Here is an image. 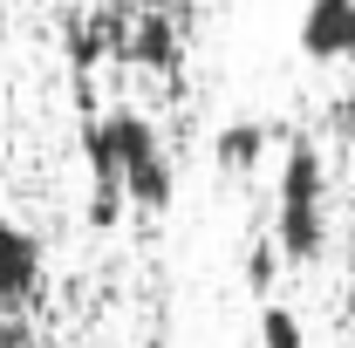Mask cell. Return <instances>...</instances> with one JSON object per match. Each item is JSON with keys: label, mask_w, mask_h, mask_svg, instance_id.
I'll return each mask as SVG.
<instances>
[{"label": "cell", "mask_w": 355, "mask_h": 348, "mask_svg": "<svg viewBox=\"0 0 355 348\" xmlns=\"http://www.w3.org/2000/svg\"><path fill=\"white\" fill-rule=\"evenodd\" d=\"M280 246H273V239H253V246H246V287H253V294H260V301H273V287H280Z\"/></svg>", "instance_id": "ba28073f"}, {"label": "cell", "mask_w": 355, "mask_h": 348, "mask_svg": "<svg viewBox=\"0 0 355 348\" xmlns=\"http://www.w3.org/2000/svg\"><path fill=\"white\" fill-rule=\"evenodd\" d=\"M273 246L287 266H314L328 253V157L314 137H287L280 191H273Z\"/></svg>", "instance_id": "6da1fadb"}, {"label": "cell", "mask_w": 355, "mask_h": 348, "mask_svg": "<svg viewBox=\"0 0 355 348\" xmlns=\"http://www.w3.org/2000/svg\"><path fill=\"white\" fill-rule=\"evenodd\" d=\"M116 62H130L144 76H178L184 69V21L178 14H130L123 42H116Z\"/></svg>", "instance_id": "3957f363"}, {"label": "cell", "mask_w": 355, "mask_h": 348, "mask_svg": "<svg viewBox=\"0 0 355 348\" xmlns=\"http://www.w3.org/2000/svg\"><path fill=\"white\" fill-rule=\"evenodd\" d=\"M260 348H308V328L287 301H260Z\"/></svg>", "instance_id": "52a82bcc"}, {"label": "cell", "mask_w": 355, "mask_h": 348, "mask_svg": "<svg viewBox=\"0 0 355 348\" xmlns=\"http://www.w3.org/2000/svg\"><path fill=\"white\" fill-rule=\"evenodd\" d=\"M335 130H355V82H349V96L335 103Z\"/></svg>", "instance_id": "9c48e42d"}, {"label": "cell", "mask_w": 355, "mask_h": 348, "mask_svg": "<svg viewBox=\"0 0 355 348\" xmlns=\"http://www.w3.org/2000/svg\"><path fill=\"white\" fill-rule=\"evenodd\" d=\"M42 239L14 218H0V314H21V307L42 294Z\"/></svg>", "instance_id": "277c9868"}, {"label": "cell", "mask_w": 355, "mask_h": 348, "mask_svg": "<svg viewBox=\"0 0 355 348\" xmlns=\"http://www.w3.org/2000/svg\"><path fill=\"white\" fill-rule=\"evenodd\" d=\"M103 150H110V171L123 184V205H137V212H164L171 205L178 171H171L164 137H157V123L144 110H130V103L103 110Z\"/></svg>", "instance_id": "7a4b0ae2"}, {"label": "cell", "mask_w": 355, "mask_h": 348, "mask_svg": "<svg viewBox=\"0 0 355 348\" xmlns=\"http://www.w3.org/2000/svg\"><path fill=\"white\" fill-rule=\"evenodd\" d=\"M301 55L308 62H355V0H308Z\"/></svg>", "instance_id": "5b68a950"}, {"label": "cell", "mask_w": 355, "mask_h": 348, "mask_svg": "<svg viewBox=\"0 0 355 348\" xmlns=\"http://www.w3.org/2000/svg\"><path fill=\"white\" fill-rule=\"evenodd\" d=\"M342 328H355V273L342 280Z\"/></svg>", "instance_id": "30bf717a"}, {"label": "cell", "mask_w": 355, "mask_h": 348, "mask_svg": "<svg viewBox=\"0 0 355 348\" xmlns=\"http://www.w3.org/2000/svg\"><path fill=\"white\" fill-rule=\"evenodd\" d=\"M349 273H355V232H349Z\"/></svg>", "instance_id": "8fae6325"}, {"label": "cell", "mask_w": 355, "mask_h": 348, "mask_svg": "<svg viewBox=\"0 0 355 348\" xmlns=\"http://www.w3.org/2000/svg\"><path fill=\"white\" fill-rule=\"evenodd\" d=\"M273 123H260V116H232V123H219V137H212V164H219L225 177H253L260 171V157L273 150Z\"/></svg>", "instance_id": "8992f818"}]
</instances>
